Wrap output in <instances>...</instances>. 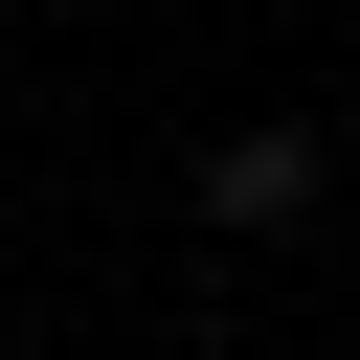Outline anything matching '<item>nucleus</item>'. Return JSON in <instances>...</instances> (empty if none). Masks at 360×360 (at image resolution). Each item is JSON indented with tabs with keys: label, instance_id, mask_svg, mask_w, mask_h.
Returning <instances> with one entry per match:
<instances>
[{
	"label": "nucleus",
	"instance_id": "nucleus-1",
	"mask_svg": "<svg viewBox=\"0 0 360 360\" xmlns=\"http://www.w3.org/2000/svg\"><path fill=\"white\" fill-rule=\"evenodd\" d=\"M292 202H315V135H292V112H248V135L202 158V225H292Z\"/></svg>",
	"mask_w": 360,
	"mask_h": 360
}]
</instances>
